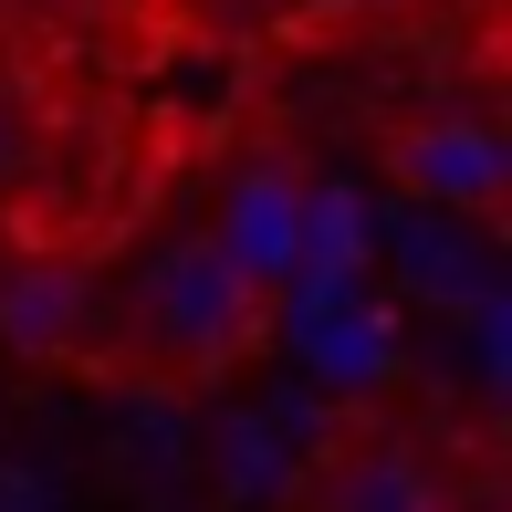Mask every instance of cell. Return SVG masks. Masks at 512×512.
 Masks as SVG:
<instances>
[{
  "instance_id": "5",
  "label": "cell",
  "mask_w": 512,
  "mask_h": 512,
  "mask_svg": "<svg viewBox=\"0 0 512 512\" xmlns=\"http://www.w3.org/2000/svg\"><path fill=\"white\" fill-rule=\"evenodd\" d=\"M293 356H304V387H314V398L356 408V398H377V387L398 377V314H387L377 293H356L345 314L293 324Z\"/></svg>"
},
{
  "instance_id": "7",
  "label": "cell",
  "mask_w": 512,
  "mask_h": 512,
  "mask_svg": "<svg viewBox=\"0 0 512 512\" xmlns=\"http://www.w3.org/2000/svg\"><path fill=\"white\" fill-rule=\"evenodd\" d=\"M314 512H450V481L408 439H335L314 460Z\"/></svg>"
},
{
  "instance_id": "10",
  "label": "cell",
  "mask_w": 512,
  "mask_h": 512,
  "mask_svg": "<svg viewBox=\"0 0 512 512\" xmlns=\"http://www.w3.org/2000/svg\"><path fill=\"white\" fill-rule=\"evenodd\" d=\"M366 241H377V220H366V189H304V251L293 262H335V272H366Z\"/></svg>"
},
{
  "instance_id": "11",
  "label": "cell",
  "mask_w": 512,
  "mask_h": 512,
  "mask_svg": "<svg viewBox=\"0 0 512 512\" xmlns=\"http://www.w3.org/2000/svg\"><path fill=\"white\" fill-rule=\"evenodd\" d=\"M0 512H63V481L42 460H11L0 450Z\"/></svg>"
},
{
  "instance_id": "12",
  "label": "cell",
  "mask_w": 512,
  "mask_h": 512,
  "mask_svg": "<svg viewBox=\"0 0 512 512\" xmlns=\"http://www.w3.org/2000/svg\"><path fill=\"white\" fill-rule=\"evenodd\" d=\"M21 168H32V126H21V105L0 95V189H11Z\"/></svg>"
},
{
  "instance_id": "3",
  "label": "cell",
  "mask_w": 512,
  "mask_h": 512,
  "mask_svg": "<svg viewBox=\"0 0 512 512\" xmlns=\"http://www.w3.org/2000/svg\"><path fill=\"white\" fill-rule=\"evenodd\" d=\"M0 345L21 366H74L95 345V272L63 251H11L0 262Z\"/></svg>"
},
{
  "instance_id": "2",
  "label": "cell",
  "mask_w": 512,
  "mask_h": 512,
  "mask_svg": "<svg viewBox=\"0 0 512 512\" xmlns=\"http://www.w3.org/2000/svg\"><path fill=\"white\" fill-rule=\"evenodd\" d=\"M387 178L408 189V209H439V220H492L502 189H512V147L502 126L481 115H418V126L387 136Z\"/></svg>"
},
{
  "instance_id": "14",
  "label": "cell",
  "mask_w": 512,
  "mask_h": 512,
  "mask_svg": "<svg viewBox=\"0 0 512 512\" xmlns=\"http://www.w3.org/2000/svg\"><path fill=\"white\" fill-rule=\"evenodd\" d=\"M471 512H502V502H492V492H481V502H471Z\"/></svg>"
},
{
  "instance_id": "1",
  "label": "cell",
  "mask_w": 512,
  "mask_h": 512,
  "mask_svg": "<svg viewBox=\"0 0 512 512\" xmlns=\"http://www.w3.org/2000/svg\"><path fill=\"white\" fill-rule=\"evenodd\" d=\"M126 314H136V335H147V356L168 366V377H230V366L272 335V304L230 272V251L209 241V230H178V241H157L147 262H136Z\"/></svg>"
},
{
  "instance_id": "9",
  "label": "cell",
  "mask_w": 512,
  "mask_h": 512,
  "mask_svg": "<svg viewBox=\"0 0 512 512\" xmlns=\"http://www.w3.org/2000/svg\"><path fill=\"white\" fill-rule=\"evenodd\" d=\"M199 460H209V481H220L230 502H283L293 492V450H283V429H272L262 408H220L209 439H199Z\"/></svg>"
},
{
  "instance_id": "4",
  "label": "cell",
  "mask_w": 512,
  "mask_h": 512,
  "mask_svg": "<svg viewBox=\"0 0 512 512\" xmlns=\"http://www.w3.org/2000/svg\"><path fill=\"white\" fill-rule=\"evenodd\" d=\"M209 241H220L230 272L272 304V293H283V272H293V251H304V178H293V168H241Z\"/></svg>"
},
{
  "instance_id": "8",
  "label": "cell",
  "mask_w": 512,
  "mask_h": 512,
  "mask_svg": "<svg viewBox=\"0 0 512 512\" xmlns=\"http://www.w3.org/2000/svg\"><path fill=\"white\" fill-rule=\"evenodd\" d=\"M115 471L136 481L157 512H168L178 492H189V471H199V429H189V408L178 398H126V418H115Z\"/></svg>"
},
{
  "instance_id": "13",
  "label": "cell",
  "mask_w": 512,
  "mask_h": 512,
  "mask_svg": "<svg viewBox=\"0 0 512 512\" xmlns=\"http://www.w3.org/2000/svg\"><path fill=\"white\" fill-rule=\"evenodd\" d=\"M42 11H74V0H0V21H42Z\"/></svg>"
},
{
  "instance_id": "6",
  "label": "cell",
  "mask_w": 512,
  "mask_h": 512,
  "mask_svg": "<svg viewBox=\"0 0 512 512\" xmlns=\"http://www.w3.org/2000/svg\"><path fill=\"white\" fill-rule=\"evenodd\" d=\"M387 272H398V293L429 304V314H471L481 293L502 283V272L481 262V241L460 220H439V209H387Z\"/></svg>"
}]
</instances>
